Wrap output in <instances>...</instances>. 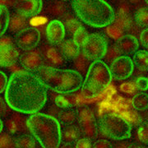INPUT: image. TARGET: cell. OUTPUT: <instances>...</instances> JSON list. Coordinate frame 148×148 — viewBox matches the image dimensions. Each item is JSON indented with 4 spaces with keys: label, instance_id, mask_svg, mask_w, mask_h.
I'll use <instances>...</instances> for the list:
<instances>
[{
    "label": "cell",
    "instance_id": "obj_4",
    "mask_svg": "<svg viewBox=\"0 0 148 148\" xmlns=\"http://www.w3.org/2000/svg\"><path fill=\"white\" fill-rule=\"evenodd\" d=\"M27 127L42 148H59L62 138L58 119L38 112L28 117Z\"/></svg>",
    "mask_w": 148,
    "mask_h": 148
},
{
    "label": "cell",
    "instance_id": "obj_24",
    "mask_svg": "<svg viewBox=\"0 0 148 148\" xmlns=\"http://www.w3.org/2000/svg\"><path fill=\"white\" fill-rule=\"evenodd\" d=\"M73 67L76 69V71L80 74H84L87 73L88 69L90 68V61L88 58L86 57L82 51H81L80 53L74 58L73 60Z\"/></svg>",
    "mask_w": 148,
    "mask_h": 148
},
{
    "label": "cell",
    "instance_id": "obj_10",
    "mask_svg": "<svg viewBox=\"0 0 148 148\" xmlns=\"http://www.w3.org/2000/svg\"><path fill=\"white\" fill-rule=\"evenodd\" d=\"M14 40L16 46L23 51L33 50L40 40V32L36 27H28L16 34Z\"/></svg>",
    "mask_w": 148,
    "mask_h": 148
},
{
    "label": "cell",
    "instance_id": "obj_2",
    "mask_svg": "<svg viewBox=\"0 0 148 148\" xmlns=\"http://www.w3.org/2000/svg\"><path fill=\"white\" fill-rule=\"evenodd\" d=\"M47 89L58 94L67 95L76 92L82 87L84 79L76 70L41 66L33 72Z\"/></svg>",
    "mask_w": 148,
    "mask_h": 148
},
{
    "label": "cell",
    "instance_id": "obj_43",
    "mask_svg": "<svg viewBox=\"0 0 148 148\" xmlns=\"http://www.w3.org/2000/svg\"><path fill=\"white\" fill-rule=\"evenodd\" d=\"M60 148H75V146L74 144H71V143H63Z\"/></svg>",
    "mask_w": 148,
    "mask_h": 148
},
{
    "label": "cell",
    "instance_id": "obj_42",
    "mask_svg": "<svg viewBox=\"0 0 148 148\" xmlns=\"http://www.w3.org/2000/svg\"><path fill=\"white\" fill-rule=\"evenodd\" d=\"M127 148H147V147H145L144 146L141 145V144L133 143H129L128 147Z\"/></svg>",
    "mask_w": 148,
    "mask_h": 148
},
{
    "label": "cell",
    "instance_id": "obj_13",
    "mask_svg": "<svg viewBox=\"0 0 148 148\" xmlns=\"http://www.w3.org/2000/svg\"><path fill=\"white\" fill-rule=\"evenodd\" d=\"M66 28L59 20H52L46 27V37L49 43L53 46H59L64 40Z\"/></svg>",
    "mask_w": 148,
    "mask_h": 148
},
{
    "label": "cell",
    "instance_id": "obj_27",
    "mask_svg": "<svg viewBox=\"0 0 148 148\" xmlns=\"http://www.w3.org/2000/svg\"><path fill=\"white\" fill-rule=\"evenodd\" d=\"M10 16L9 11L5 6H0V30H1L0 35H1V37L3 36L7 29L8 28Z\"/></svg>",
    "mask_w": 148,
    "mask_h": 148
},
{
    "label": "cell",
    "instance_id": "obj_40",
    "mask_svg": "<svg viewBox=\"0 0 148 148\" xmlns=\"http://www.w3.org/2000/svg\"><path fill=\"white\" fill-rule=\"evenodd\" d=\"M6 105H8L7 102L6 101L4 102L3 97H1V115L2 116H8V114H9V111L10 110L6 109Z\"/></svg>",
    "mask_w": 148,
    "mask_h": 148
},
{
    "label": "cell",
    "instance_id": "obj_8",
    "mask_svg": "<svg viewBox=\"0 0 148 148\" xmlns=\"http://www.w3.org/2000/svg\"><path fill=\"white\" fill-rule=\"evenodd\" d=\"M78 123L81 133L83 138L95 140L99 133L98 122L96 121L95 113L90 107L84 106L77 110Z\"/></svg>",
    "mask_w": 148,
    "mask_h": 148
},
{
    "label": "cell",
    "instance_id": "obj_26",
    "mask_svg": "<svg viewBox=\"0 0 148 148\" xmlns=\"http://www.w3.org/2000/svg\"><path fill=\"white\" fill-rule=\"evenodd\" d=\"M132 105L135 110L145 111L148 110V94L144 92L136 94L132 98Z\"/></svg>",
    "mask_w": 148,
    "mask_h": 148
},
{
    "label": "cell",
    "instance_id": "obj_6",
    "mask_svg": "<svg viewBox=\"0 0 148 148\" xmlns=\"http://www.w3.org/2000/svg\"><path fill=\"white\" fill-rule=\"evenodd\" d=\"M99 132L104 137L114 141H122L131 137L132 127L123 117L108 113L101 116L98 121Z\"/></svg>",
    "mask_w": 148,
    "mask_h": 148
},
{
    "label": "cell",
    "instance_id": "obj_29",
    "mask_svg": "<svg viewBox=\"0 0 148 148\" xmlns=\"http://www.w3.org/2000/svg\"><path fill=\"white\" fill-rule=\"evenodd\" d=\"M89 35H90V34H89V33L87 32V31L85 29L84 27H82L81 29H79L77 32L74 34L73 40L74 43H75L78 47L81 48V49H82V48L86 40L87 39V37H88Z\"/></svg>",
    "mask_w": 148,
    "mask_h": 148
},
{
    "label": "cell",
    "instance_id": "obj_39",
    "mask_svg": "<svg viewBox=\"0 0 148 148\" xmlns=\"http://www.w3.org/2000/svg\"><path fill=\"white\" fill-rule=\"evenodd\" d=\"M140 41L142 43L143 47L148 49V28L143 30L140 35Z\"/></svg>",
    "mask_w": 148,
    "mask_h": 148
},
{
    "label": "cell",
    "instance_id": "obj_34",
    "mask_svg": "<svg viewBox=\"0 0 148 148\" xmlns=\"http://www.w3.org/2000/svg\"><path fill=\"white\" fill-rule=\"evenodd\" d=\"M55 105L58 106V108L64 110L68 108H72V104L69 101V100L64 97V95H57L54 100Z\"/></svg>",
    "mask_w": 148,
    "mask_h": 148
},
{
    "label": "cell",
    "instance_id": "obj_45",
    "mask_svg": "<svg viewBox=\"0 0 148 148\" xmlns=\"http://www.w3.org/2000/svg\"><path fill=\"white\" fill-rule=\"evenodd\" d=\"M146 3H147V5H148V0H147V1H146Z\"/></svg>",
    "mask_w": 148,
    "mask_h": 148
},
{
    "label": "cell",
    "instance_id": "obj_21",
    "mask_svg": "<svg viewBox=\"0 0 148 148\" xmlns=\"http://www.w3.org/2000/svg\"><path fill=\"white\" fill-rule=\"evenodd\" d=\"M27 27V18L17 12H13L10 16V21L8 30L13 34H18L19 32L26 29Z\"/></svg>",
    "mask_w": 148,
    "mask_h": 148
},
{
    "label": "cell",
    "instance_id": "obj_7",
    "mask_svg": "<svg viewBox=\"0 0 148 148\" xmlns=\"http://www.w3.org/2000/svg\"><path fill=\"white\" fill-rule=\"evenodd\" d=\"M107 50L108 41L106 38L98 33L90 34L82 48V51L86 57L93 62L105 58Z\"/></svg>",
    "mask_w": 148,
    "mask_h": 148
},
{
    "label": "cell",
    "instance_id": "obj_1",
    "mask_svg": "<svg viewBox=\"0 0 148 148\" xmlns=\"http://www.w3.org/2000/svg\"><path fill=\"white\" fill-rule=\"evenodd\" d=\"M47 90L33 73L17 71L8 79L4 98L11 110L25 114H34L45 105Z\"/></svg>",
    "mask_w": 148,
    "mask_h": 148
},
{
    "label": "cell",
    "instance_id": "obj_32",
    "mask_svg": "<svg viewBox=\"0 0 148 148\" xmlns=\"http://www.w3.org/2000/svg\"><path fill=\"white\" fill-rule=\"evenodd\" d=\"M1 148H17L14 142V137L11 136L10 133H2Z\"/></svg>",
    "mask_w": 148,
    "mask_h": 148
},
{
    "label": "cell",
    "instance_id": "obj_44",
    "mask_svg": "<svg viewBox=\"0 0 148 148\" xmlns=\"http://www.w3.org/2000/svg\"><path fill=\"white\" fill-rule=\"evenodd\" d=\"M146 122H147L148 123V113L146 114Z\"/></svg>",
    "mask_w": 148,
    "mask_h": 148
},
{
    "label": "cell",
    "instance_id": "obj_12",
    "mask_svg": "<svg viewBox=\"0 0 148 148\" xmlns=\"http://www.w3.org/2000/svg\"><path fill=\"white\" fill-rule=\"evenodd\" d=\"M19 63L25 71L33 73L40 67L45 65L42 53L40 49L23 51L20 54Z\"/></svg>",
    "mask_w": 148,
    "mask_h": 148
},
{
    "label": "cell",
    "instance_id": "obj_33",
    "mask_svg": "<svg viewBox=\"0 0 148 148\" xmlns=\"http://www.w3.org/2000/svg\"><path fill=\"white\" fill-rule=\"evenodd\" d=\"M120 56H121V53H119V49H117L116 45H112L110 48H108L107 53H106V56H105L104 58H105L106 62H109V63L112 64L117 58H119Z\"/></svg>",
    "mask_w": 148,
    "mask_h": 148
},
{
    "label": "cell",
    "instance_id": "obj_11",
    "mask_svg": "<svg viewBox=\"0 0 148 148\" xmlns=\"http://www.w3.org/2000/svg\"><path fill=\"white\" fill-rule=\"evenodd\" d=\"M110 73L114 79L122 81L130 77L134 70V64L131 58L121 55L110 65Z\"/></svg>",
    "mask_w": 148,
    "mask_h": 148
},
{
    "label": "cell",
    "instance_id": "obj_30",
    "mask_svg": "<svg viewBox=\"0 0 148 148\" xmlns=\"http://www.w3.org/2000/svg\"><path fill=\"white\" fill-rule=\"evenodd\" d=\"M138 140L143 144L148 145V123L144 122L142 123L138 128L137 131Z\"/></svg>",
    "mask_w": 148,
    "mask_h": 148
},
{
    "label": "cell",
    "instance_id": "obj_15",
    "mask_svg": "<svg viewBox=\"0 0 148 148\" xmlns=\"http://www.w3.org/2000/svg\"><path fill=\"white\" fill-rule=\"evenodd\" d=\"M28 118L21 116L18 114H9L5 119V127L7 131L12 135H16L20 133H27L29 131L27 127Z\"/></svg>",
    "mask_w": 148,
    "mask_h": 148
},
{
    "label": "cell",
    "instance_id": "obj_25",
    "mask_svg": "<svg viewBox=\"0 0 148 148\" xmlns=\"http://www.w3.org/2000/svg\"><path fill=\"white\" fill-rule=\"evenodd\" d=\"M132 61L135 66L139 70H148V51L147 50H138L133 53Z\"/></svg>",
    "mask_w": 148,
    "mask_h": 148
},
{
    "label": "cell",
    "instance_id": "obj_35",
    "mask_svg": "<svg viewBox=\"0 0 148 148\" xmlns=\"http://www.w3.org/2000/svg\"><path fill=\"white\" fill-rule=\"evenodd\" d=\"M138 90L145 91L148 90V78L145 77H138L134 81Z\"/></svg>",
    "mask_w": 148,
    "mask_h": 148
},
{
    "label": "cell",
    "instance_id": "obj_41",
    "mask_svg": "<svg viewBox=\"0 0 148 148\" xmlns=\"http://www.w3.org/2000/svg\"><path fill=\"white\" fill-rule=\"evenodd\" d=\"M128 143L125 142H120V143H116L115 145L113 146V148H127L128 147Z\"/></svg>",
    "mask_w": 148,
    "mask_h": 148
},
{
    "label": "cell",
    "instance_id": "obj_3",
    "mask_svg": "<svg viewBox=\"0 0 148 148\" xmlns=\"http://www.w3.org/2000/svg\"><path fill=\"white\" fill-rule=\"evenodd\" d=\"M71 5L80 21L91 27H108L115 19L113 8L104 0H73Z\"/></svg>",
    "mask_w": 148,
    "mask_h": 148
},
{
    "label": "cell",
    "instance_id": "obj_19",
    "mask_svg": "<svg viewBox=\"0 0 148 148\" xmlns=\"http://www.w3.org/2000/svg\"><path fill=\"white\" fill-rule=\"evenodd\" d=\"M59 50L63 54L65 59L73 60L81 52V48H79L73 40H65L59 45Z\"/></svg>",
    "mask_w": 148,
    "mask_h": 148
},
{
    "label": "cell",
    "instance_id": "obj_14",
    "mask_svg": "<svg viewBox=\"0 0 148 148\" xmlns=\"http://www.w3.org/2000/svg\"><path fill=\"white\" fill-rule=\"evenodd\" d=\"M40 50L42 53L45 66L58 68L65 64L66 59L61 53L59 49H57L52 45H45L40 49Z\"/></svg>",
    "mask_w": 148,
    "mask_h": 148
},
{
    "label": "cell",
    "instance_id": "obj_17",
    "mask_svg": "<svg viewBox=\"0 0 148 148\" xmlns=\"http://www.w3.org/2000/svg\"><path fill=\"white\" fill-rule=\"evenodd\" d=\"M117 49L121 55H128L135 53L139 48L138 39L132 35H125L120 37L115 43Z\"/></svg>",
    "mask_w": 148,
    "mask_h": 148
},
{
    "label": "cell",
    "instance_id": "obj_31",
    "mask_svg": "<svg viewBox=\"0 0 148 148\" xmlns=\"http://www.w3.org/2000/svg\"><path fill=\"white\" fill-rule=\"evenodd\" d=\"M64 23H65V25H64L65 28L69 31V32H70L73 35H74L82 27H83L82 24L79 21H77L74 18L68 19V20H66Z\"/></svg>",
    "mask_w": 148,
    "mask_h": 148
},
{
    "label": "cell",
    "instance_id": "obj_18",
    "mask_svg": "<svg viewBox=\"0 0 148 148\" xmlns=\"http://www.w3.org/2000/svg\"><path fill=\"white\" fill-rule=\"evenodd\" d=\"M82 136L79 126L77 125H67L61 129V138L63 143L74 144Z\"/></svg>",
    "mask_w": 148,
    "mask_h": 148
},
{
    "label": "cell",
    "instance_id": "obj_16",
    "mask_svg": "<svg viewBox=\"0 0 148 148\" xmlns=\"http://www.w3.org/2000/svg\"><path fill=\"white\" fill-rule=\"evenodd\" d=\"M16 12L27 18L37 16L42 10L43 2L41 0H24L17 1L14 4Z\"/></svg>",
    "mask_w": 148,
    "mask_h": 148
},
{
    "label": "cell",
    "instance_id": "obj_38",
    "mask_svg": "<svg viewBox=\"0 0 148 148\" xmlns=\"http://www.w3.org/2000/svg\"><path fill=\"white\" fill-rule=\"evenodd\" d=\"M8 83V79L6 74L3 71H1L0 72V92L1 93L5 92Z\"/></svg>",
    "mask_w": 148,
    "mask_h": 148
},
{
    "label": "cell",
    "instance_id": "obj_20",
    "mask_svg": "<svg viewBox=\"0 0 148 148\" xmlns=\"http://www.w3.org/2000/svg\"><path fill=\"white\" fill-rule=\"evenodd\" d=\"M69 10L68 4L63 1L49 2L45 7V12L52 17H63Z\"/></svg>",
    "mask_w": 148,
    "mask_h": 148
},
{
    "label": "cell",
    "instance_id": "obj_23",
    "mask_svg": "<svg viewBox=\"0 0 148 148\" xmlns=\"http://www.w3.org/2000/svg\"><path fill=\"white\" fill-rule=\"evenodd\" d=\"M13 137L17 148H36V139L32 134L20 133Z\"/></svg>",
    "mask_w": 148,
    "mask_h": 148
},
{
    "label": "cell",
    "instance_id": "obj_36",
    "mask_svg": "<svg viewBox=\"0 0 148 148\" xmlns=\"http://www.w3.org/2000/svg\"><path fill=\"white\" fill-rule=\"evenodd\" d=\"M91 140L86 138H80L74 143L75 148H92Z\"/></svg>",
    "mask_w": 148,
    "mask_h": 148
},
{
    "label": "cell",
    "instance_id": "obj_9",
    "mask_svg": "<svg viewBox=\"0 0 148 148\" xmlns=\"http://www.w3.org/2000/svg\"><path fill=\"white\" fill-rule=\"evenodd\" d=\"M15 40L8 36L1 37L0 64L2 68H8L15 64L20 57V52L15 46Z\"/></svg>",
    "mask_w": 148,
    "mask_h": 148
},
{
    "label": "cell",
    "instance_id": "obj_22",
    "mask_svg": "<svg viewBox=\"0 0 148 148\" xmlns=\"http://www.w3.org/2000/svg\"><path fill=\"white\" fill-rule=\"evenodd\" d=\"M58 120L64 126L74 124V123L78 120L77 111V110H74L73 108L61 110L58 115Z\"/></svg>",
    "mask_w": 148,
    "mask_h": 148
},
{
    "label": "cell",
    "instance_id": "obj_37",
    "mask_svg": "<svg viewBox=\"0 0 148 148\" xmlns=\"http://www.w3.org/2000/svg\"><path fill=\"white\" fill-rule=\"evenodd\" d=\"M92 148H113V144L106 139H99L93 143Z\"/></svg>",
    "mask_w": 148,
    "mask_h": 148
},
{
    "label": "cell",
    "instance_id": "obj_28",
    "mask_svg": "<svg viewBox=\"0 0 148 148\" xmlns=\"http://www.w3.org/2000/svg\"><path fill=\"white\" fill-rule=\"evenodd\" d=\"M138 25L148 28V7H144L137 11L134 16Z\"/></svg>",
    "mask_w": 148,
    "mask_h": 148
},
{
    "label": "cell",
    "instance_id": "obj_5",
    "mask_svg": "<svg viewBox=\"0 0 148 148\" xmlns=\"http://www.w3.org/2000/svg\"><path fill=\"white\" fill-rule=\"evenodd\" d=\"M111 81L112 75L109 66L102 60L94 61L86 74L82 93L87 97H95L110 84Z\"/></svg>",
    "mask_w": 148,
    "mask_h": 148
}]
</instances>
